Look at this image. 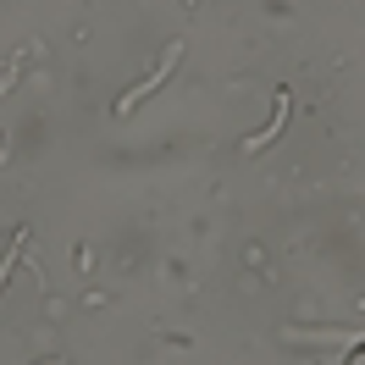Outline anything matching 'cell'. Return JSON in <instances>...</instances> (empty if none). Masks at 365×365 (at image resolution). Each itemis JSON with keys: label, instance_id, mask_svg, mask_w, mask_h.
<instances>
[{"label": "cell", "instance_id": "6da1fadb", "mask_svg": "<svg viewBox=\"0 0 365 365\" xmlns=\"http://www.w3.org/2000/svg\"><path fill=\"white\" fill-rule=\"evenodd\" d=\"M360 360H365V338L354 343V349H349V354H343V365H360Z\"/></svg>", "mask_w": 365, "mask_h": 365}]
</instances>
